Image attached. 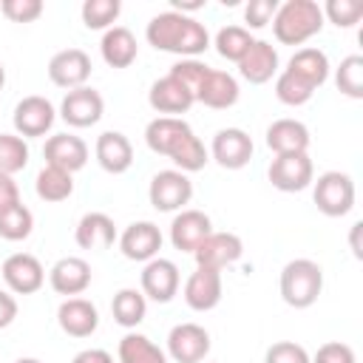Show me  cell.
I'll list each match as a JSON object with an SVG mask.
<instances>
[{
	"instance_id": "obj_1",
	"label": "cell",
	"mask_w": 363,
	"mask_h": 363,
	"mask_svg": "<svg viewBox=\"0 0 363 363\" xmlns=\"http://www.w3.org/2000/svg\"><path fill=\"white\" fill-rule=\"evenodd\" d=\"M145 142L153 153L167 156L176 170L182 173H196L207 164L210 153L204 142L193 133V128L182 116H156L145 128Z\"/></svg>"
},
{
	"instance_id": "obj_2",
	"label": "cell",
	"mask_w": 363,
	"mask_h": 363,
	"mask_svg": "<svg viewBox=\"0 0 363 363\" xmlns=\"http://www.w3.org/2000/svg\"><path fill=\"white\" fill-rule=\"evenodd\" d=\"M145 40L156 51L179 54L182 60H196L199 54H204L210 48V34H207L204 23H199L190 14H179L173 9L150 17V23L145 28Z\"/></svg>"
},
{
	"instance_id": "obj_3",
	"label": "cell",
	"mask_w": 363,
	"mask_h": 363,
	"mask_svg": "<svg viewBox=\"0 0 363 363\" xmlns=\"http://www.w3.org/2000/svg\"><path fill=\"white\" fill-rule=\"evenodd\" d=\"M323 28V11L315 0H286L272 17L275 40L284 45H303Z\"/></svg>"
},
{
	"instance_id": "obj_4",
	"label": "cell",
	"mask_w": 363,
	"mask_h": 363,
	"mask_svg": "<svg viewBox=\"0 0 363 363\" xmlns=\"http://www.w3.org/2000/svg\"><path fill=\"white\" fill-rule=\"evenodd\" d=\"M281 298L292 309H309L323 292V269L312 258H295L281 269Z\"/></svg>"
},
{
	"instance_id": "obj_5",
	"label": "cell",
	"mask_w": 363,
	"mask_h": 363,
	"mask_svg": "<svg viewBox=\"0 0 363 363\" xmlns=\"http://www.w3.org/2000/svg\"><path fill=\"white\" fill-rule=\"evenodd\" d=\"M312 199L318 204V210L329 218H340L354 207V182L349 173L340 170H326L318 176Z\"/></svg>"
},
{
	"instance_id": "obj_6",
	"label": "cell",
	"mask_w": 363,
	"mask_h": 363,
	"mask_svg": "<svg viewBox=\"0 0 363 363\" xmlns=\"http://www.w3.org/2000/svg\"><path fill=\"white\" fill-rule=\"evenodd\" d=\"M147 199L159 213L184 210V204H190V199H193V182L182 170H159L150 179Z\"/></svg>"
},
{
	"instance_id": "obj_7",
	"label": "cell",
	"mask_w": 363,
	"mask_h": 363,
	"mask_svg": "<svg viewBox=\"0 0 363 363\" xmlns=\"http://www.w3.org/2000/svg\"><path fill=\"white\" fill-rule=\"evenodd\" d=\"M267 176H269L275 190L301 193L315 182V167H312L309 153H286V156H275L272 159Z\"/></svg>"
},
{
	"instance_id": "obj_8",
	"label": "cell",
	"mask_w": 363,
	"mask_h": 363,
	"mask_svg": "<svg viewBox=\"0 0 363 363\" xmlns=\"http://www.w3.org/2000/svg\"><path fill=\"white\" fill-rule=\"evenodd\" d=\"M54 119H57L54 105H51L45 96H37V94L23 96V99L14 105V116H11L14 130H17V136H23V139L45 136V133L51 130Z\"/></svg>"
},
{
	"instance_id": "obj_9",
	"label": "cell",
	"mask_w": 363,
	"mask_h": 363,
	"mask_svg": "<svg viewBox=\"0 0 363 363\" xmlns=\"http://www.w3.org/2000/svg\"><path fill=\"white\" fill-rule=\"evenodd\" d=\"M0 272H3V281H6L9 292H14V295H34L45 284V269H43L40 258L31 255V252L9 255L0 267Z\"/></svg>"
},
{
	"instance_id": "obj_10",
	"label": "cell",
	"mask_w": 363,
	"mask_h": 363,
	"mask_svg": "<svg viewBox=\"0 0 363 363\" xmlns=\"http://www.w3.org/2000/svg\"><path fill=\"white\" fill-rule=\"evenodd\" d=\"M210 352V332L199 323H176L167 332V352L176 363H204Z\"/></svg>"
},
{
	"instance_id": "obj_11",
	"label": "cell",
	"mask_w": 363,
	"mask_h": 363,
	"mask_svg": "<svg viewBox=\"0 0 363 363\" xmlns=\"http://www.w3.org/2000/svg\"><path fill=\"white\" fill-rule=\"evenodd\" d=\"M102 111H105L102 94L88 88V85L68 91L62 96V102H60V116L71 128H91V125H96L102 119Z\"/></svg>"
},
{
	"instance_id": "obj_12",
	"label": "cell",
	"mask_w": 363,
	"mask_h": 363,
	"mask_svg": "<svg viewBox=\"0 0 363 363\" xmlns=\"http://www.w3.org/2000/svg\"><path fill=\"white\" fill-rule=\"evenodd\" d=\"M252 139L247 130L241 128H221L216 136H213V145H210V156L224 167V170H241L250 164L252 159Z\"/></svg>"
},
{
	"instance_id": "obj_13",
	"label": "cell",
	"mask_w": 363,
	"mask_h": 363,
	"mask_svg": "<svg viewBox=\"0 0 363 363\" xmlns=\"http://www.w3.org/2000/svg\"><path fill=\"white\" fill-rule=\"evenodd\" d=\"M91 77V57L82 48H62L48 60V79L60 88H82Z\"/></svg>"
},
{
	"instance_id": "obj_14",
	"label": "cell",
	"mask_w": 363,
	"mask_h": 363,
	"mask_svg": "<svg viewBox=\"0 0 363 363\" xmlns=\"http://www.w3.org/2000/svg\"><path fill=\"white\" fill-rule=\"evenodd\" d=\"M179 267L170 258H150L142 269V295L156 301V303H167L176 298L179 292Z\"/></svg>"
},
{
	"instance_id": "obj_15",
	"label": "cell",
	"mask_w": 363,
	"mask_h": 363,
	"mask_svg": "<svg viewBox=\"0 0 363 363\" xmlns=\"http://www.w3.org/2000/svg\"><path fill=\"white\" fill-rule=\"evenodd\" d=\"M147 102H150V108H153L156 113H162V116H182V113H187V111L193 108L196 96H193V91H190L184 82H179L176 77L167 74V77H162V79H156V82L150 85Z\"/></svg>"
},
{
	"instance_id": "obj_16",
	"label": "cell",
	"mask_w": 363,
	"mask_h": 363,
	"mask_svg": "<svg viewBox=\"0 0 363 363\" xmlns=\"http://www.w3.org/2000/svg\"><path fill=\"white\" fill-rule=\"evenodd\" d=\"M244 255V244L235 233H210L193 252L196 267H210V269H224L235 264Z\"/></svg>"
},
{
	"instance_id": "obj_17",
	"label": "cell",
	"mask_w": 363,
	"mask_h": 363,
	"mask_svg": "<svg viewBox=\"0 0 363 363\" xmlns=\"http://www.w3.org/2000/svg\"><path fill=\"white\" fill-rule=\"evenodd\" d=\"M119 250L128 261H150L162 250V230L153 221H133L119 235Z\"/></svg>"
},
{
	"instance_id": "obj_18",
	"label": "cell",
	"mask_w": 363,
	"mask_h": 363,
	"mask_svg": "<svg viewBox=\"0 0 363 363\" xmlns=\"http://www.w3.org/2000/svg\"><path fill=\"white\" fill-rule=\"evenodd\" d=\"M48 284L57 295L77 298L91 286V264L79 255H65L48 269Z\"/></svg>"
},
{
	"instance_id": "obj_19",
	"label": "cell",
	"mask_w": 363,
	"mask_h": 363,
	"mask_svg": "<svg viewBox=\"0 0 363 363\" xmlns=\"http://www.w3.org/2000/svg\"><path fill=\"white\" fill-rule=\"evenodd\" d=\"M221 301V269L196 267L190 278L184 281V303L193 312H210Z\"/></svg>"
},
{
	"instance_id": "obj_20",
	"label": "cell",
	"mask_w": 363,
	"mask_h": 363,
	"mask_svg": "<svg viewBox=\"0 0 363 363\" xmlns=\"http://www.w3.org/2000/svg\"><path fill=\"white\" fill-rule=\"evenodd\" d=\"M43 156H45V164L60 167L65 173H77L88 162V145L74 133H54L48 136Z\"/></svg>"
},
{
	"instance_id": "obj_21",
	"label": "cell",
	"mask_w": 363,
	"mask_h": 363,
	"mask_svg": "<svg viewBox=\"0 0 363 363\" xmlns=\"http://www.w3.org/2000/svg\"><path fill=\"white\" fill-rule=\"evenodd\" d=\"M213 233V221L201 210H179L170 224V244L182 252H196V247Z\"/></svg>"
},
{
	"instance_id": "obj_22",
	"label": "cell",
	"mask_w": 363,
	"mask_h": 363,
	"mask_svg": "<svg viewBox=\"0 0 363 363\" xmlns=\"http://www.w3.org/2000/svg\"><path fill=\"white\" fill-rule=\"evenodd\" d=\"M235 65H238V74L250 85H264V82H269L278 74V51L267 40H252L247 54Z\"/></svg>"
},
{
	"instance_id": "obj_23",
	"label": "cell",
	"mask_w": 363,
	"mask_h": 363,
	"mask_svg": "<svg viewBox=\"0 0 363 363\" xmlns=\"http://www.w3.org/2000/svg\"><path fill=\"white\" fill-rule=\"evenodd\" d=\"M94 156L99 162V167L105 173H125L130 164H133V145L125 133L119 130H105L96 136V145H94Z\"/></svg>"
},
{
	"instance_id": "obj_24",
	"label": "cell",
	"mask_w": 363,
	"mask_h": 363,
	"mask_svg": "<svg viewBox=\"0 0 363 363\" xmlns=\"http://www.w3.org/2000/svg\"><path fill=\"white\" fill-rule=\"evenodd\" d=\"M57 323L71 337H91L99 326V312L85 298H65L57 309Z\"/></svg>"
},
{
	"instance_id": "obj_25",
	"label": "cell",
	"mask_w": 363,
	"mask_h": 363,
	"mask_svg": "<svg viewBox=\"0 0 363 363\" xmlns=\"http://www.w3.org/2000/svg\"><path fill=\"white\" fill-rule=\"evenodd\" d=\"M267 147L275 156L306 153L309 150V128L298 119H275L267 128Z\"/></svg>"
},
{
	"instance_id": "obj_26",
	"label": "cell",
	"mask_w": 363,
	"mask_h": 363,
	"mask_svg": "<svg viewBox=\"0 0 363 363\" xmlns=\"http://www.w3.org/2000/svg\"><path fill=\"white\" fill-rule=\"evenodd\" d=\"M196 102H201L207 108H216V111L233 108L238 102V82H235V77L227 74V71L210 68L207 77L201 79L199 91H196Z\"/></svg>"
},
{
	"instance_id": "obj_27",
	"label": "cell",
	"mask_w": 363,
	"mask_h": 363,
	"mask_svg": "<svg viewBox=\"0 0 363 363\" xmlns=\"http://www.w3.org/2000/svg\"><path fill=\"white\" fill-rule=\"evenodd\" d=\"M99 51H102V60L111 68H128V65H133V60L139 54V43H136L130 28L111 26L99 40Z\"/></svg>"
},
{
	"instance_id": "obj_28",
	"label": "cell",
	"mask_w": 363,
	"mask_h": 363,
	"mask_svg": "<svg viewBox=\"0 0 363 363\" xmlns=\"http://www.w3.org/2000/svg\"><path fill=\"white\" fill-rule=\"evenodd\" d=\"M82 250H108L116 241V224L105 213H85L74 233Z\"/></svg>"
},
{
	"instance_id": "obj_29",
	"label": "cell",
	"mask_w": 363,
	"mask_h": 363,
	"mask_svg": "<svg viewBox=\"0 0 363 363\" xmlns=\"http://www.w3.org/2000/svg\"><path fill=\"white\" fill-rule=\"evenodd\" d=\"M284 71L295 74L298 79H303L312 88H320L329 79V60H326V54L320 48H298L289 57Z\"/></svg>"
},
{
	"instance_id": "obj_30",
	"label": "cell",
	"mask_w": 363,
	"mask_h": 363,
	"mask_svg": "<svg viewBox=\"0 0 363 363\" xmlns=\"http://www.w3.org/2000/svg\"><path fill=\"white\" fill-rule=\"evenodd\" d=\"M111 312H113V320L125 329H133L145 320V312H147V298L142 295V289H119L111 301Z\"/></svg>"
},
{
	"instance_id": "obj_31",
	"label": "cell",
	"mask_w": 363,
	"mask_h": 363,
	"mask_svg": "<svg viewBox=\"0 0 363 363\" xmlns=\"http://www.w3.org/2000/svg\"><path fill=\"white\" fill-rule=\"evenodd\" d=\"M116 357H119V363H167V354L150 337H145L139 332H128L119 340Z\"/></svg>"
},
{
	"instance_id": "obj_32",
	"label": "cell",
	"mask_w": 363,
	"mask_h": 363,
	"mask_svg": "<svg viewBox=\"0 0 363 363\" xmlns=\"http://www.w3.org/2000/svg\"><path fill=\"white\" fill-rule=\"evenodd\" d=\"M34 190H37V196H40L43 201H65V199L74 193V179H71V173L45 164V167L37 173Z\"/></svg>"
},
{
	"instance_id": "obj_33",
	"label": "cell",
	"mask_w": 363,
	"mask_h": 363,
	"mask_svg": "<svg viewBox=\"0 0 363 363\" xmlns=\"http://www.w3.org/2000/svg\"><path fill=\"white\" fill-rule=\"evenodd\" d=\"M252 34L244 28V26H224V28H218V34H216V51H218V57H224V60H230V62H238L244 54H247V48L252 45Z\"/></svg>"
},
{
	"instance_id": "obj_34",
	"label": "cell",
	"mask_w": 363,
	"mask_h": 363,
	"mask_svg": "<svg viewBox=\"0 0 363 363\" xmlns=\"http://www.w3.org/2000/svg\"><path fill=\"white\" fill-rule=\"evenodd\" d=\"M335 85L349 99H363V57L360 54H349L340 60L335 71Z\"/></svg>"
},
{
	"instance_id": "obj_35",
	"label": "cell",
	"mask_w": 363,
	"mask_h": 363,
	"mask_svg": "<svg viewBox=\"0 0 363 363\" xmlns=\"http://www.w3.org/2000/svg\"><path fill=\"white\" fill-rule=\"evenodd\" d=\"M31 230H34V216H31V210L23 201L17 207L0 213V238H6V241H23V238L31 235Z\"/></svg>"
},
{
	"instance_id": "obj_36",
	"label": "cell",
	"mask_w": 363,
	"mask_h": 363,
	"mask_svg": "<svg viewBox=\"0 0 363 363\" xmlns=\"http://www.w3.org/2000/svg\"><path fill=\"white\" fill-rule=\"evenodd\" d=\"M28 164V145L17 133H0V173L14 176Z\"/></svg>"
},
{
	"instance_id": "obj_37",
	"label": "cell",
	"mask_w": 363,
	"mask_h": 363,
	"mask_svg": "<svg viewBox=\"0 0 363 363\" xmlns=\"http://www.w3.org/2000/svg\"><path fill=\"white\" fill-rule=\"evenodd\" d=\"M119 11H122L119 0H85L82 3V23L94 31H99V28L108 31L116 23Z\"/></svg>"
},
{
	"instance_id": "obj_38",
	"label": "cell",
	"mask_w": 363,
	"mask_h": 363,
	"mask_svg": "<svg viewBox=\"0 0 363 363\" xmlns=\"http://www.w3.org/2000/svg\"><path fill=\"white\" fill-rule=\"evenodd\" d=\"M312 94H315V88L306 85L303 79H298V77L289 74V71H281L278 79H275V96H278L284 105H289V108L306 105V102L312 99Z\"/></svg>"
},
{
	"instance_id": "obj_39",
	"label": "cell",
	"mask_w": 363,
	"mask_h": 363,
	"mask_svg": "<svg viewBox=\"0 0 363 363\" xmlns=\"http://www.w3.org/2000/svg\"><path fill=\"white\" fill-rule=\"evenodd\" d=\"M320 11H323V20L335 23L337 28H352L363 17V3L360 0H329Z\"/></svg>"
},
{
	"instance_id": "obj_40",
	"label": "cell",
	"mask_w": 363,
	"mask_h": 363,
	"mask_svg": "<svg viewBox=\"0 0 363 363\" xmlns=\"http://www.w3.org/2000/svg\"><path fill=\"white\" fill-rule=\"evenodd\" d=\"M207 71H210V65H207V62H201V60H179L167 74H170V77H176L179 82H184V85L193 91V96H196V91H199L201 79L207 77Z\"/></svg>"
},
{
	"instance_id": "obj_41",
	"label": "cell",
	"mask_w": 363,
	"mask_h": 363,
	"mask_svg": "<svg viewBox=\"0 0 363 363\" xmlns=\"http://www.w3.org/2000/svg\"><path fill=\"white\" fill-rule=\"evenodd\" d=\"M264 363H309V352L295 340H278L267 349Z\"/></svg>"
},
{
	"instance_id": "obj_42",
	"label": "cell",
	"mask_w": 363,
	"mask_h": 363,
	"mask_svg": "<svg viewBox=\"0 0 363 363\" xmlns=\"http://www.w3.org/2000/svg\"><path fill=\"white\" fill-rule=\"evenodd\" d=\"M0 11L11 23H34L43 14V0H0Z\"/></svg>"
},
{
	"instance_id": "obj_43",
	"label": "cell",
	"mask_w": 363,
	"mask_h": 363,
	"mask_svg": "<svg viewBox=\"0 0 363 363\" xmlns=\"http://www.w3.org/2000/svg\"><path fill=\"white\" fill-rule=\"evenodd\" d=\"M278 11V0H250L244 9V20H247V31L250 28H264L272 23Z\"/></svg>"
},
{
	"instance_id": "obj_44",
	"label": "cell",
	"mask_w": 363,
	"mask_h": 363,
	"mask_svg": "<svg viewBox=\"0 0 363 363\" xmlns=\"http://www.w3.org/2000/svg\"><path fill=\"white\" fill-rule=\"evenodd\" d=\"M309 363H354V349L349 343L329 340V343L318 346V352H315V357H309Z\"/></svg>"
},
{
	"instance_id": "obj_45",
	"label": "cell",
	"mask_w": 363,
	"mask_h": 363,
	"mask_svg": "<svg viewBox=\"0 0 363 363\" xmlns=\"http://www.w3.org/2000/svg\"><path fill=\"white\" fill-rule=\"evenodd\" d=\"M17 204H20V187H17V182L11 176L0 173V213L11 210Z\"/></svg>"
},
{
	"instance_id": "obj_46",
	"label": "cell",
	"mask_w": 363,
	"mask_h": 363,
	"mask_svg": "<svg viewBox=\"0 0 363 363\" xmlns=\"http://www.w3.org/2000/svg\"><path fill=\"white\" fill-rule=\"evenodd\" d=\"M14 318H17V301H14V295H11V292L0 289V329L11 326V323H14Z\"/></svg>"
},
{
	"instance_id": "obj_47",
	"label": "cell",
	"mask_w": 363,
	"mask_h": 363,
	"mask_svg": "<svg viewBox=\"0 0 363 363\" xmlns=\"http://www.w3.org/2000/svg\"><path fill=\"white\" fill-rule=\"evenodd\" d=\"M71 363H113V357L105 349H82V352L74 354Z\"/></svg>"
},
{
	"instance_id": "obj_48",
	"label": "cell",
	"mask_w": 363,
	"mask_h": 363,
	"mask_svg": "<svg viewBox=\"0 0 363 363\" xmlns=\"http://www.w3.org/2000/svg\"><path fill=\"white\" fill-rule=\"evenodd\" d=\"M170 6H173V11L184 14V11H196V9H201L204 3H201V0H170Z\"/></svg>"
},
{
	"instance_id": "obj_49",
	"label": "cell",
	"mask_w": 363,
	"mask_h": 363,
	"mask_svg": "<svg viewBox=\"0 0 363 363\" xmlns=\"http://www.w3.org/2000/svg\"><path fill=\"white\" fill-rule=\"evenodd\" d=\"M360 227H363L360 221H357V224H352V252H354V258H360V255H363V252H360V241H357Z\"/></svg>"
},
{
	"instance_id": "obj_50",
	"label": "cell",
	"mask_w": 363,
	"mask_h": 363,
	"mask_svg": "<svg viewBox=\"0 0 363 363\" xmlns=\"http://www.w3.org/2000/svg\"><path fill=\"white\" fill-rule=\"evenodd\" d=\"M14 363H43V360H37V357H20V360H14Z\"/></svg>"
},
{
	"instance_id": "obj_51",
	"label": "cell",
	"mask_w": 363,
	"mask_h": 363,
	"mask_svg": "<svg viewBox=\"0 0 363 363\" xmlns=\"http://www.w3.org/2000/svg\"><path fill=\"white\" fill-rule=\"evenodd\" d=\"M3 85H6V68H3V62H0V91H3Z\"/></svg>"
}]
</instances>
